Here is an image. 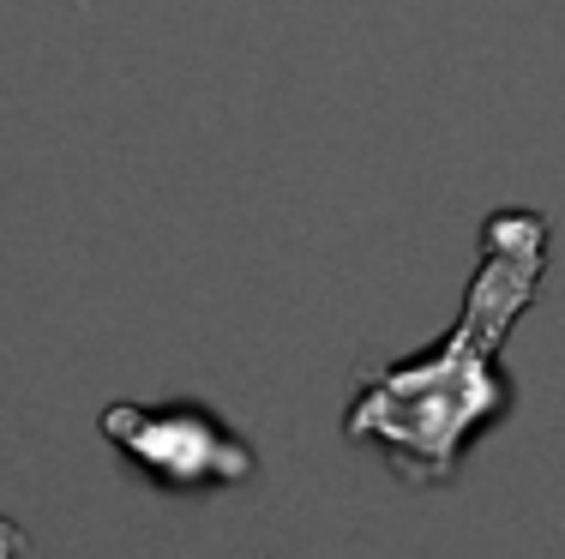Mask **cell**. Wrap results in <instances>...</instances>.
Segmentation results:
<instances>
[{
	"label": "cell",
	"instance_id": "6da1fadb",
	"mask_svg": "<svg viewBox=\"0 0 565 559\" xmlns=\"http://www.w3.org/2000/svg\"><path fill=\"white\" fill-rule=\"evenodd\" d=\"M542 259H547V223L530 217V211H493L488 247H481L476 283H469V308L446 337V350H434L415 367H392L380 379H367L343 433L355 445H385L409 482H446L457 445L505 404L493 355H500L511 319L530 308Z\"/></svg>",
	"mask_w": 565,
	"mask_h": 559
},
{
	"label": "cell",
	"instance_id": "7a4b0ae2",
	"mask_svg": "<svg viewBox=\"0 0 565 559\" xmlns=\"http://www.w3.org/2000/svg\"><path fill=\"white\" fill-rule=\"evenodd\" d=\"M109 439L163 482H241L253 475V451L199 416H145V409H109Z\"/></svg>",
	"mask_w": 565,
	"mask_h": 559
}]
</instances>
